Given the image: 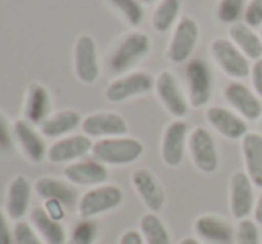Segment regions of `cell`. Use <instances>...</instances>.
<instances>
[{"label":"cell","mask_w":262,"mask_h":244,"mask_svg":"<svg viewBox=\"0 0 262 244\" xmlns=\"http://www.w3.org/2000/svg\"><path fill=\"white\" fill-rule=\"evenodd\" d=\"M235 242L237 244H260L259 227L252 219H241L235 232Z\"/></svg>","instance_id":"d6a6232c"},{"label":"cell","mask_w":262,"mask_h":244,"mask_svg":"<svg viewBox=\"0 0 262 244\" xmlns=\"http://www.w3.org/2000/svg\"><path fill=\"white\" fill-rule=\"evenodd\" d=\"M252 82L255 87V93L262 98V57L253 62L252 66Z\"/></svg>","instance_id":"74e56055"},{"label":"cell","mask_w":262,"mask_h":244,"mask_svg":"<svg viewBox=\"0 0 262 244\" xmlns=\"http://www.w3.org/2000/svg\"><path fill=\"white\" fill-rule=\"evenodd\" d=\"M82 130L88 138H121L127 134L128 127L125 118L116 113H95L84 118Z\"/></svg>","instance_id":"8fae6325"},{"label":"cell","mask_w":262,"mask_h":244,"mask_svg":"<svg viewBox=\"0 0 262 244\" xmlns=\"http://www.w3.org/2000/svg\"><path fill=\"white\" fill-rule=\"evenodd\" d=\"M75 75L80 82L93 84L100 75V66H98L97 45H95L91 36H80L75 43Z\"/></svg>","instance_id":"9c48e42d"},{"label":"cell","mask_w":262,"mask_h":244,"mask_svg":"<svg viewBox=\"0 0 262 244\" xmlns=\"http://www.w3.org/2000/svg\"><path fill=\"white\" fill-rule=\"evenodd\" d=\"M186 139H187V125L182 120H175L168 125L162 136L161 155L162 161L168 166L175 168L182 162L184 150H186Z\"/></svg>","instance_id":"4fadbf2b"},{"label":"cell","mask_w":262,"mask_h":244,"mask_svg":"<svg viewBox=\"0 0 262 244\" xmlns=\"http://www.w3.org/2000/svg\"><path fill=\"white\" fill-rule=\"evenodd\" d=\"M255 207L253 182L245 171H237L230 179V212L235 219H248Z\"/></svg>","instance_id":"30bf717a"},{"label":"cell","mask_w":262,"mask_h":244,"mask_svg":"<svg viewBox=\"0 0 262 244\" xmlns=\"http://www.w3.org/2000/svg\"><path fill=\"white\" fill-rule=\"evenodd\" d=\"M198 34H200V29L198 24L194 21V18L191 16H182L179 20L175 27V32L171 36V41H169L168 49V57L171 62H186L189 59V55L193 54L194 47L198 41Z\"/></svg>","instance_id":"5b68a950"},{"label":"cell","mask_w":262,"mask_h":244,"mask_svg":"<svg viewBox=\"0 0 262 244\" xmlns=\"http://www.w3.org/2000/svg\"><path fill=\"white\" fill-rule=\"evenodd\" d=\"M225 98L227 102L246 120H257L262 114L260 98L252 90L241 82H230L225 87Z\"/></svg>","instance_id":"9a60e30c"},{"label":"cell","mask_w":262,"mask_h":244,"mask_svg":"<svg viewBox=\"0 0 262 244\" xmlns=\"http://www.w3.org/2000/svg\"><path fill=\"white\" fill-rule=\"evenodd\" d=\"M66 179L75 186H100L107 180L109 173H107L105 164L90 159V161H77L72 162L68 168L64 169Z\"/></svg>","instance_id":"e0dca14e"},{"label":"cell","mask_w":262,"mask_h":244,"mask_svg":"<svg viewBox=\"0 0 262 244\" xmlns=\"http://www.w3.org/2000/svg\"><path fill=\"white\" fill-rule=\"evenodd\" d=\"M80 125V116L77 110H61V113L50 116L41 125V134L45 138H62V136L73 132Z\"/></svg>","instance_id":"4316f807"},{"label":"cell","mask_w":262,"mask_h":244,"mask_svg":"<svg viewBox=\"0 0 262 244\" xmlns=\"http://www.w3.org/2000/svg\"><path fill=\"white\" fill-rule=\"evenodd\" d=\"M118 244H145V241H143L141 232L127 230V232H125V234L120 237V242H118Z\"/></svg>","instance_id":"ab89813d"},{"label":"cell","mask_w":262,"mask_h":244,"mask_svg":"<svg viewBox=\"0 0 262 244\" xmlns=\"http://www.w3.org/2000/svg\"><path fill=\"white\" fill-rule=\"evenodd\" d=\"M156 91L157 97L162 102V105L166 107L171 116L175 118H184L187 114V100L184 97L182 90L179 86V80L171 72H161L156 79Z\"/></svg>","instance_id":"ba28073f"},{"label":"cell","mask_w":262,"mask_h":244,"mask_svg":"<svg viewBox=\"0 0 262 244\" xmlns=\"http://www.w3.org/2000/svg\"><path fill=\"white\" fill-rule=\"evenodd\" d=\"M43 209H45V212L55 221H61L66 214V207L59 202H54V199H47L45 205H43Z\"/></svg>","instance_id":"8d00e7d4"},{"label":"cell","mask_w":262,"mask_h":244,"mask_svg":"<svg viewBox=\"0 0 262 244\" xmlns=\"http://www.w3.org/2000/svg\"><path fill=\"white\" fill-rule=\"evenodd\" d=\"M132 186H134L136 193L139 194V198L143 199V203L146 205V209L150 212H159V210L164 207V189L159 184V180L156 179L150 169L146 168H139L132 173Z\"/></svg>","instance_id":"7c38bea8"},{"label":"cell","mask_w":262,"mask_h":244,"mask_svg":"<svg viewBox=\"0 0 262 244\" xmlns=\"http://www.w3.org/2000/svg\"><path fill=\"white\" fill-rule=\"evenodd\" d=\"M145 151L141 141L134 138H107L100 139L93 145V159L102 164L109 166H125L138 161Z\"/></svg>","instance_id":"6da1fadb"},{"label":"cell","mask_w":262,"mask_h":244,"mask_svg":"<svg viewBox=\"0 0 262 244\" xmlns=\"http://www.w3.org/2000/svg\"><path fill=\"white\" fill-rule=\"evenodd\" d=\"M154 87H156V80L152 79V75L145 72H134L111 82L105 90V98L113 103H118L132 97L148 93Z\"/></svg>","instance_id":"52a82bcc"},{"label":"cell","mask_w":262,"mask_h":244,"mask_svg":"<svg viewBox=\"0 0 262 244\" xmlns=\"http://www.w3.org/2000/svg\"><path fill=\"white\" fill-rule=\"evenodd\" d=\"M50 107H52V100H50L47 87L41 84H32L29 87L24 107L25 121H29L31 125H43L50 118Z\"/></svg>","instance_id":"ffe728a7"},{"label":"cell","mask_w":262,"mask_h":244,"mask_svg":"<svg viewBox=\"0 0 262 244\" xmlns=\"http://www.w3.org/2000/svg\"><path fill=\"white\" fill-rule=\"evenodd\" d=\"M253 214H255V223L262 225V193L259 196V199L255 202V207H253Z\"/></svg>","instance_id":"60d3db41"},{"label":"cell","mask_w":262,"mask_h":244,"mask_svg":"<svg viewBox=\"0 0 262 244\" xmlns=\"http://www.w3.org/2000/svg\"><path fill=\"white\" fill-rule=\"evenodd\" d=\"M13 239L14 244H43L34 227L25 223V221H16L13 228Z\"/></svg>","instance_id":"836d02e7"},{"label":"cell","mask_w":262,"mask_h":244,"mask_svg":"<svg viewBox=\"0 0 262 244\" xmlns=\"http://www.w3.org/2000/svg\"><path fill=\"white\" fill-rule=\"evenodd\" d=\"M139 230L145 244H171L168 228L164 227L161 217H157V214H145L139 221Z\"/></svg>","instance_id":"83f0119b"},{"label":"cell","mask_w":262,"mask_h":244,"mask_svg":"<svg viewBox=\"0 0 262 244\" xmlns=\"http://www.w3.org/2000/svg\"><path fill=\"white\" fill-rule=\"evenodd\" d=\"M141 2H146V4H150V2H154V0H141Z\"/></svg>","instance_id":"7bdbcfd3"},{"label":"cell","mask_w":262,"mask_h":244,"mask_svg":"<svg viewBox=\"0 0 262 244\" xmlns=\"http://www.w3.org/2000/svg\"><path fill=\"white\" fill-rule=\"evenodd\" d=\"M31 225L34 227V230L45 239L47 244H64L66 242V232L62 228L61 221H55L49 214L45 212V209L34 207L31 210Z\"/></svg>","instance_id":"484cf974"},{"label":"cell","mask_w":262,"mask_h":244,"mask_svg":"<svg viewBox=\"0 0 262 244\" xmlns=\"http://www.w3.org/2000/svg\"><path fill=\"white\" fill-rule=\"evenodd\" d=\"M13 232H11L9 225H7V219L4 216V212L0 210V244H13Z\"/></svg>","instance_id":"f35d334b"},{"label":"cell","mask_w":262,"mask_h":244,"mask_svg":"<svg viewBox=\"0 0 262 244\" xmlns=\"http://www.w3.org/2000/svg\"><path fill=\"white\" fill-rule=\"evenodd\" d=\"M210 54L220 68L232 79H245L252 73L248 57L243 54L230 39L217 38L210 45Z\"/></svg>","instance_id":"277c9868"},{"label":"cell","mask_w":262,"mask_h":244,"mask_svg":"<svg viewBox=\"0 0 262 244\" xmlns=\"http://www.w3.org/2000/svg\"><path fill=\"white\" fill-rule=\"evenodd\" d=\"M36 193L38 196H41L43 199H54V202L62 203L64 207L72 209L75 203H79L77 199V191L73 189L72 186L61 182L57 179H52V176H43L36 182Z\"/></svg>","instance_id":"cb8c5ba5"},{"label":"cell","mask_w":262,"mask_h":244,"mask_svg":"<svg viewBox=\"0 0 262 244\" xmlns=\"http://www.w3.org/2000/svg\"><path fill=\"white\" fill-rule=\"evenodd\" d=\"M194 230H196L198 237L214 244H232L234 241V232H232L230 225L212 214L198 217L194 221Z\"/></svg>","instance_id":"7402d4cb"},{"label":"cell","mask_w":262,"mask_h":244,"mask_svg":"<svg viewBox=\"0 0 262 244\" xmlns=\"http://www.w3.org/2000/svg\"><path fill=\"white\" fill-rule=\"evenodd\" d=\"M29 203H31V184L25 176L18 175L9 184V191H7V216L14 221H21V217L29 210Z\"/></svg>","instance_id":"603a6c76"},{"label":"cell","mask_w":262,"mask_h":244,"mask_svg":"<svg viewBox=\"0 0 262 244\" xmlns=\"http://www.w3.org/2000/svg\"><path fill=\"white\" fill-rule=\"evenodd\" d=\"M125 18L130 25H139L143 21V7L139 4V0H109Z\"/></svg>","instance_id":"1f68e13d"},{"label":"cell","mask_w":262,"mask_h":244,"mask_svg":"<svg viewBox=\"0 0 262 244\" xmlns=\"http://www.w3.org/2000/svg\"><path fill=\"white\" fill-rule=\"evenodd\" d=\"M189 102L193 107H204L210 100V72L202 59H193L187 64Z\"/></svg>","instance_id":"5bb4252c"},{"label":"cell","mask_w":262,"mask_h":244,"mask_svg":"<svg viewBox=\"0 0 262 244\" xmlns=\"http://www.w3.org/2000/svg\"><path fill=\"white\" fill-rule=\"evenodd\" d=\"M243 9H245V0H220L216 16L221 24L234 25L237 24V18L241 16Z\"/></svg>","instance_id":"4dcf8cb0"},{"label":"cell","mask_w":262,"mask_h":244,"mask_svg":"<svg viewBox=\"0 0 262 244\" xmlns=\"http://www.w3.org/2000/svg\"><path fill=\"white\" fill-rule=\"evenodd\" d=\"M13 132L18 145L21 146V151L27 155L31 162H41L47 157L49 150H47L45 141H43V138L34 130V127L29 121L18 120L13 127Z\"/></svg>","instance_id":"d6986e66"},{"label":"cell","mask_w":262,"mask_h":244,"mask_svg":"<svg viewBox=\"0 0 262 244\" xmlns=\"http://www.w3.org/2000/svg\"><path fill=\"white\" fill-rule=\"evenodd\" d=\"M207 120L227 139H243L248 134L246 121L241 116L234 114L232 110L225 109V107H209Z\"/></svg>","instance_id":"ac0fdd59"},{"label":"cell","mask_w":262,"mask_h":244,"mask_svg":"<svg viewBox=\"0 0 262 244\" xmlns=\"http://www.w3.org/2000/svg\"><path fill=\"white\" fill-rule=\"evenodd\" d=\"M189 151L193 162L202 173H214L220 164L216 143L210 132L204 127H196L189 136Z\"/></svg>","instance_id":"8992f818"},{"label":"cell","mask_w":262,"mask_h":244,"mask_svg":"<svg viewBox=\"0 0 262 244\" xmlns=\"http://www.w3.org/2000/svg\"><path fill=\"white\" fill-rule=\"evenodd\" d=\"M260 39H262V29H260Z\"/></svg>","instance_id":"ee69618b"},{"label":"cell","mask_w":262,"mask_h":244,"mask_svg":"<svg viewBox=\"0 0 262 244\" xmlns=\"http://www.w3.org/2000/svg\"><path fill=\"white\" fill-rule=\"evenodd\" d=\"M180 244H200V241L194 237H184L182 241H180Z\"/></svg>","instance_id":"b9f144b4"},{"label":"cell","mask_w":262,"mask_h":244,"mask_svg":"<svg viewBox=\"0 0 262 244\" xmlns=\"http://www.w3.org/2000/svg\"><path fill=\"white\" fill-rule=\"evenodd\" d=\"M150 47H152L150 38L143 32L127 34L107 59L109 72L114 73V75H121V73L128 72L132 66H136L143 57L148 55Z\"/></svg>","instance_id":"7a4b0ae2"},{"label":"cell","mask_w":262,"mask_h":244,"mask_svg":"<svg viewBox=\"0 0 262 244\" xmlns=\"http://www.w3.org/2000/svg\"><path fill=\"white\" fill-rule=\"evenodd\" d=\"M228 34H230V38H232V43H234L248 59L259 61L262 57V39L253 32L252 27H248V25L245 24V21H243V24L237 21V24L230 25Z\"/></svg>","instance_id":"d4e9b609"},{"label":"cell","mask_w":262,"mask_h":244,"mask_svg":"<svg viewBox=\"0 0 262 244\" xmlns=\"http://www.w3.org/2000/svg\"><path fill=\"white\" fill-rule=\"evenodd\" d=\"M123 203V191L118 186H97L79 199V214L82 219H93L104 212L114 210Z\"/></svg>","instance_id":"3957f363"},{"label":"cell","mask_w":262,"mask_h":244,"mask_svg":"<svg viewBox=\"0 0 262 244\" xmlns=\"http://www.w3.org/2000/svg\"><path fill=\"white\" fill-rule=\"evenodd\" d=\"M93 150V143L88 136H68L59 141H55L52 146L49 148V161L52 162H72L77 159H82Z\"/></svg>","instance_id":"2e32d148"},{"label":"cell","mask_w":262,"mask_h":244,"mask_svg":"<svg viewBox=\"0 0 262 244\" xmlns=\"http://www.w3.org/2000/svg\"><path fill=\"white\" fill-rule=\"evenodd\" d=\"M245 24L252 29L260 27L262 25V0H252V2L246 6Z\"/></svg>","instance_id":"e575fe53"},{"label":"cell","mask_w":262,"mask_h":244,"mask_svg":"<svg viewBox=\"0 0 262 244\" xmlns=\"http://www.w3.org/2000/svg\"><path fill=\"white\" fill-rule=\"evenodd\" d=\"M243 159H245L246 175L255 187H262V136L257 132H248L241 139Z\"/></svg>","instance_id":"44dd1931"},{"label":"cell","mask_w":262,"mask_h":244,"mask_svg":"<svg viewBox=\"0 0 262 244\" xmlns=\"http://www.w3.org/2000/svg\"><path fill=\"white\" fill-rule=\"evenodd\" d=\"M180 13V0H161L152 16L154 29L157 32H166L175 25Z\"/></svg>","instance_id":"f1b7e54d"},{"label":"cell","mask_w":262,"mask_h":244,"mask_svg":"<svg viewBox=\"0 0 262 244\" xmlns=\"http://www.w3.org/2000/svg\"><path fill=\"white\" fill-rule=\"evenodd\" d=\"M98 237V223L95 219H80L73 227L70 244H93Z\"/></svg>","instance_id":"f546056e"},{"label":"cell","mask_w":262,"mask_h":244,"mask_svg":"<svg viewBox=\"0 0 262 244\" xmlns=\"http://www.w3.org/2000/svg\"><path fill=\"white\" fill-rule=\"evenodd\" d=\"M9 151H13V138L6 118L0 114V153H9Z\"/></svg>","instance_id":"d590c367"}]
</instances>
